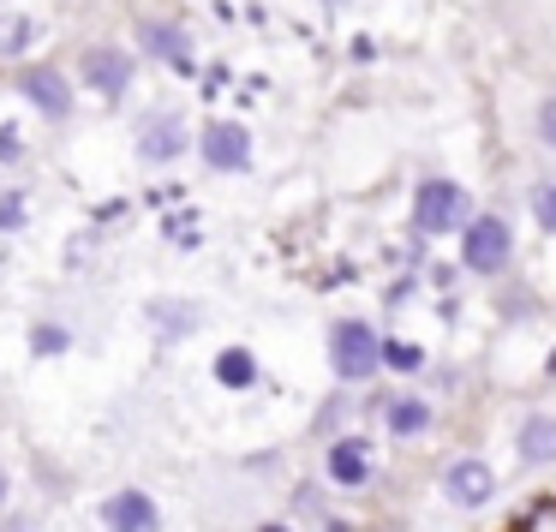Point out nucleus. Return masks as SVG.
Masks as SVG:
<instances>
[{"label":"nucleus","mask_w":556,"mask_h":532,"mask_svg":"<svg viewBox=\"0 0 556 532\" xmlns=\"http://www.w3.org/2000/svg\"><path fill=\"white\" fill-rule=\"evenodd\" d=\"M377 329L365 324V317H348V324L329 329V365H336L341 383H365V377L377 371Z\"/></svg>","instance_id":"obj_1"},{"label":"nucleus","mask_w":556,"mask_h":532,"mask_svg":"<svg viewBox=\"0 0 556 532\" xmlns=\"http://www.w3.org/2000/svg\"><path fill=\"white\" fill-rule=\"evenodd\" d=\"M413 221H419V233L467 228V192H460L455 180H425L419 192H413Z\"/></svg>","instance_id":"obj_2"},{"label":"nucleus","mask_w":556,"mask_h":532,"mask_svg":"<svg viewBox=\"0 0 556 532\" xmlns=\"http://www.w3.org/2000/svg\"><path fill=\"white\" fill-rule=\"evenodd\" d=\"M508 252H515V233H508L503 216H467V240H460V257H467V269H479V276H496V269L508 264Z\"/></svg>","instance_id":"obj_3"},{"label":"nucleus","mask_w":556,"mask_h":532,"mask_svg":"<svg viewBox=\"0 0 556 532\" xmlns=\"http://www.w3.org/2000/svg\"><path fill=\"white\" fill-rule=\"evenodd\" d=\"M198 150H204V162H210V168H222V174L252 168V132H245L240 121H210L204 138H198Z\"/></svg>","instance_id":"obj_4"},{"label":"nucleus","mask_w":556,"mask_h":532,"mask_svg":"<svg viewBox=\"0 0 556 532\" xmlns=\"http://www.w3.org/2000/svg\"><path fill=\"white\" fill-rule=\"evenodd\" d=\"M443 496L455 508H484L496 496V472H491V460H472V455H460L455 467L443 472Z\"/></svg>","instance_id":"obj_5"},{"label":"nucleus","mask_w":556,"mask_h":532,"mask_svg":"<svg viewBox=\"0 0 556 532\" xmlns=\"http://www.w3.org/2000/svg\"><path fill=\"white\" fill-rule=\"evenodd\" d=\"M18 90H25V102H37V114H49V121H66V114H73V85H66L54 66H25V73H18Z\"/></svg>","instance_id":"obj_6"},{"label":"nucleus","mask_w":556,"mask_h":532,"mask_svg":"<svg viewBox=\"0 0 556 532\" xmlns=\"http://www.w3.org/2000/svg\"><path fill=\"white\" fill-rule=\"evenodd\" d=\"M102 527L109 532H162V508L144 491H121L102 503Z\"/></svg>","instance_id":"obj_7"},{"label":"nucleus","mask_w":556,"mask_h":532,"mask_svg":"<svg viewBox=\"0 0 556 532\" xmlns=\"http://www.w3.org/2000/svg\"><path fill=\"white\" fill-rule=\"evenodd\" d=\"M85 85L97 90V97L121 102L126 85H132V54H121V49H90V54H85Z\"/></svg>","instance_id":"obj_8"},{"label":"nucleus","mask_w":556,"mask_h":532,"mask_svg":"<svg viewBox=\"0 0 556 532\" xmlns=\"http://www.w3.org/2000/svg\"><path fill=\"white\" fill-rule=\"evenodd\" d=\"M180 150H186L180 114H156V121L144 126V138H138V156H144V162H174Z\"/></svg>","instance_id":"obj_9"},{"label":"nucleus","mask_w":556,"mask_h":532,"mask_svg":"<svg viewBox=\"0 0 556 532\" xmlns=\"http://www.w3.org/2000/svg\"><path fill=\"white\" fill-rule=\"evenodd\" d=\"M138 42H144L156 61H168V66H180V73H192V66H186V30L174 25V18H144V25H138Z\"/></svg>","instance_id":"obj_10"},{"label":"nucleus","mask_w":556,"mask_h":532,"mask_svg":"<svg viewBox=\"0 0 556 532\" xmlns=\"http://www.w3.org/2000/svg\"><path fill=\"white\" fill-rule=\"evenodd\" d=\"M515 448H520V460H527V467L556 460V413H532V419H520Z\"/></svg>","instance_id":"obj_11"},{"label":"nucleus","mask_w":556,"mask_h":532,"mask_svg":"<svg viewBox=\"0 0 556 532\" xmlns=\"http://www.w3.org/2000/svg\"><path fill=\"white\" fill-rule=\"evenodd\" d=\"M329 479L336 484H365L371 479V455H365V443L359 436H341V443H329Z\"/></svg>","instance_id":"obj_12"},{"label":"nucleus","mask_w":556,"mask_h":532,"mask_svg":"<svg viewBox=\"0 0 556 532\" xmlns=\"http://www.w3.org/2000/svg\"><path fill=\"white\" fill-rule=\"evenodd\" d=\"M383 425H389V436H419L425 425H431V401H419V395H395L383 407Z\"/></svg>","instance_id":"obj_13"},{"label":"nucleus","mask_w":556,"mask_h":532,"mask_svg":"<svg viewBox=\"0 0 556 532\" xmlns=\"http://www.w3.org/2000/svg\"><path fill=\"white\" fill-rule=\"evenodd\" d=\"M216 383H228V389H252L257 383V359L245 347H228L216 359Z\"/></svg>","instance_id":"obj_14"},{"label":"nucleus","mask_w":556,"mask_h":532,"mask_svg":"<svg viewBox=\"0 0 556 532\" xmlns=\"http://www.w3.org/2000/svg\"><path fill=\"white\" fill-rule=\"evenodd\" d=\"M150 324L168 329V335H186V329L198 324V305H186V300H156V305H150Z\"/></svg>","instance_id":"obj_15"},{"label":"nucleus","mask_w":556,"mask_h":532,"mask_svg":"<svg viewBox=\"0 0 556 532\" xmlns=\"http://www.w3.org/2000/svg\"><path fill=\"white\" fill-rule=\"evenodd\" d=\"M66 347H73V335H66L61 324H37V329H30V353H37V359H61Z\"/></svg>","instance_id":"obj_16"},{"label":"nucleus","mask_w":556,"mask_h":532,"mask_svg":"<svg viewBox=\"0 0 556 532\" xmlns=\"http://www.w3.org/2000/svg\"><path fill=\"white\" fill-rule=\"evenodd\" d=\"M377 365H389V371H419L425 353L413 341H389V347H377Z\"/></svg>","instance_id":"obj_17"},{"label":"nucleus","mask_w":556,"mask_h":532,"mask_svg":"<svg viewBox=\"0 0 556 532\" xmlns=\"http://www.w3.org/2000/svg\"><path fill=\"white\" fill-rule=\"evenodd\" d=\"M532 221H539L544 233H556V180L532 186Z\"/></svg>","instance_id":"obj_18"},{"label":"nucleus","mask_w":556,"mask_h":532,"mask_svg":"<svg viewBox=\"0 0 556 532\" xmlns=\"http://www.w3.org/2000/svg\"><path fill=\"white\" fill-rule=\"evenodd\" d=\"M0 228H25V198H18V192L0 198Z\"/></svg>","instance_id":"obj_19"},{"label":"nucleus","mask_w":556,"mask_h":532,"mask_svg":"<svg viewBox=\"0 0 556 532\" xmlns=\"http://www.w3.org/2000/svg\"><path fill=\"white\" fill-rule=\"evenodd\" d=\"M539 138L556 150V97H544V102H539Z\"/></svg>","instance_id":"obj_20"},{"label":"nucleus","mask_w":556,"mask_h":532,"mask_svg":"<svg viewBox=\"0 0 556 532\" xmlns=\"http://www.w3.org/2000/svg\"><path fill=\"white\" fill-rule=\"evenodd\" d=\"M30 42V25L18 18V25H0V49H25Z\"/></svg>","instance_id":"obj_21"},{"label":"nucleus","mask_w":556,"mask_h":532,"mask_svg":"<svg viewBox=\"0 0 556 532\" xmlns=\"http://www.w3.org/2000/svg\"><path fill=\"white\" fill-rule=\"evenodd\" d=\"M18 150H25V144H18V132H13V126H0V162H18Z\"/></svg>","instance_id":"obj_22"},{"label":"nucleus","mask_w":556,"mask_h":532,"mask_svg":"<svg viewBox=\"0 0 556 532\" xmlns=\"http://www.w3.org/2000/svg\"><path fill=\"white\" fill-rule=\"evenodd\" d=\"M7 496H13V479H7V467H0V503H7Z\"/></svg>","instance_id":"obj_23"},{"label":"nucleus","mask_w":556,"mask_h":532,"mask_svg":"<svg viewBox=\"0 0 556 532\" xmlns=\"http://www.w3.org/2000/svg\"><path fill=\"white\" fill-rule=\"evenodd\" d=\"M0 532H30V520H13V527H0Z\"/></svg>","instance_id":"obj_24"},{"label":"nucleus","mask_w":556,"mask_h":532,"mask_svg":"<svg viewBox=\"0 0 556 532\" xmlns=\"http://www.w3.org/2000/svg\"><path fill=\"white\" fill-rule=\"evenodd\" d=\"M324 532H348V527H341V520H329V527H324Z\"/></svg>","instance_id":"obj_25"},{"label":"nucleus","mask_w":556,"mask_h":532,"mask_svg":"<svg viewBox=\"0 0 556 532\" xmlns=\"http://www.w3.org/2000/svg\"><path fill=\"white\" fill-rule=\"evenodd\" d=\"M257 532H288V527H257Z\"/></svg>","instance_id":"obj_26"}]
</instances>
